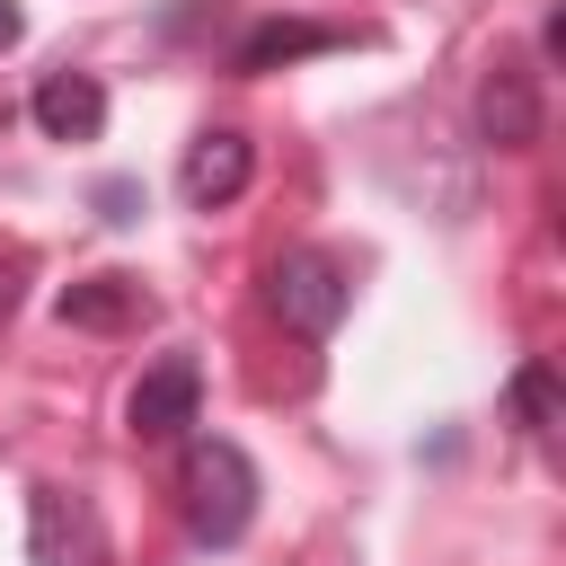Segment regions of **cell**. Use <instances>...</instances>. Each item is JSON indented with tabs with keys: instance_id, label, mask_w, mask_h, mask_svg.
Returning <instances> with one entry per match:
<instances>
[{
	"instance_id": "cell-1",
	"label": "cell",
	"mask_w": 566,
	"mask_h": 566,
	"mask_svg": "<svg viewBox=\"0 0 566 566\" xmlns=\"http://www.w3.org/2000/svg\"><path fill=\"white\" fill-rule=\"evenodd\" d=\"M177 513L203 548H239L248 522H256V460L230 433H195L186 460H177Z\"/></svg>"
},
{
	"instance_id": "cell-2",
	"label": "cell",
	"mask_w": 566,
	"mask_h": 566,
	"mask_svg": "<svg viewBox=\"0 0 566 566\" xmlns=\"http://www.w3.org/2000/svg\"><path fill=\"white\" fill-rule=\"evenodd\" d=\"M265 301L292 336H336V318L354 310V265L336 248H292V256H274Z\"/></svg>"
},
{
	"instance_id": "cell-3",
	"label": "cell",
	"mask_w": 566,
	"mask_h": 566,
	"mask_svg": "<svg viewBox=\"0 0 566 566\" xmlns=\"http://www.w3.org/2000/svg\"><path fill=\"white\" fill-rule=\"evenodd\" d=\"M27 557L35 566H115V539H106L97 495H80L62 478L27 486Z\"/></svg>"
},
{
	"instance_id": "cell-4",
	"label": "cell",
	"mask_w": 566,
	"mask_h": 566,
	"mask_svg": "<svg viewBox=\"0 0 566 566\" xmlns=\"http://www.w3.org/2000/svg\"><path fill=\"white\" fill-rule=\"evenodd\" d=\"M478 142L486 150H531L539 142V124H548V106H539V71L522 62V53H495L486 71H478Z\"/></svg>"
},
{
	"instance_id": "cell-5",
	"label": "cell",
	"mask_w": 566,
	"mask_h": 566,
	"mask_svg": "<svg viewBox=\"0 0 566 566\" xmlns=\"http://www.w3.org/2000/svg\"><path fill=\"white\" fill-rule=\"evenodd\" d=\"M195 416H203V363L195 354H159L124 398V433L133 442H177Z\"/></svg>"
},
{
	"instance_id": "cell-6",
	"label": "cell",
	"mask_w": 566,
	"mask_h": 566,
	"mask_svg": "<svg viewBox=\"0 0 566 566\" xmlns=\"http://www.w3.org/2000/svg\"><path fill=\"white\" fill-rule=\"evenodd\" d=\"M248 177H256V142H248L239 124H203V133L186 142V159H177V195H186L195 212L239 203V195H248Z\"/></svg>"
},
{
	"instance_id": "cell-7",
	"label": "cell",
	"mask_w": 566,
	"mask_h": 566,
	"mask_svg": "<svg viewBox=\"0 0 566 566\" xmlns=\"http://www.w3.org/2000/svg\"><path fill=\"white\" fill-rule=\"evenodd\" d=\"M354 27H327V18H256L239 44H230V80H265L283 62H310V53H345Z\"/></svg>"
},
{
	"instance_id": "cell-8",
	"label": "cell",
	"mask_w": 566,
	"mask_h": 566,
	"mask_svg": "<svg viewBox=\"0 0 566 566\" xmlns=\"http://www.w3.org/2000/svg\"><path fill=\"white\" fill-rule=\"evenodd\" d=\"M27 115H35L44 142H97L106 133V80L97 71H44L35 97H27Z\"/></svg>"
},
{
	"instance_id": "cell-9",
	"label": "cell",
	"mask_w": 566,
	"mask_h": 566,
	"mask_svg": "<svg viewBox=\"0 0 566 566\" xmlns=\"http://www.w3.org/2000/svg\"><path fill=\"white\" fill-rule=\"evenodd\" d=\"M53 318L62 327H88V336H124V327L150 318V292H142V274H80V283H62Z\"/></svg>"
},
{
	"instance_id": "cell-10",
	"label": "cell",
	"mask_w": 566,
	"mask_h": 566,
	"mask_svg": "<svg viewBox=\"0 0 566 566\" xmlns=\"http://www.w3.org/2000/svg\"><path fill=\"white\" fill-rule=\"evenodd\" d=\"M513 424H522L531 442H548V433H557V363H539V354H531V363L513 371Z\"/></svg>"
},
{
	"instance_id": "cell-11",
	"label": "cell",
	"mask_w": 566,
	"mask_h": 566,
	"mask_svg": "<svg viewBox=\"0 0 566 566\" xmlns=\"http://www.w3.org/2000/svg\"><path fill=\"white\" fill-rule=\"evenodd\" d=\"M97 212H106V221H142V186H133V177H106V186H97Z\"/></svg>"
},
{
	"instance_id": "cell-12",
	"label": "cell",
	"mask_w": 566,
	"mask_h": 566,
	"mask_svg": "<svg viewBox=\"0 0 566 566\" xmlns=\"http://www.w3.org/2000/svg\"><path fill=\"white\" fill-rule=\"evenodd\" d=\"M18 274H27V248H0V318L18 310Z\"/></svg>"
},
{
	"instance_id": "cell-13",
	"label": "cell",
	"mask_w": 566,
	"mask_h": 566,
	"mask_svg": "<svg viewBox=\"0 0 566 566\" xmlns=\"http://www.w3.org/2000/svg\"><path fill=\"white\" fill-rule=\"evenodd\" d=\"M539 62H566V9L539 18Z\"/></svg>"
},
{
	"instance_id": "cell-14",
	"label": "cell",
	"mask_w": 566,
	"mask_h": 566,
	"mask_svg": "<svg viewBox=\"0 0 566 566\" xmlns=\"http://www.w3.org/2000/svg\"><path fill=\"white\" fill-rule=\"evenodd\" d=\"M18 35H27V9H18V0H0V53H9Z\"/></svg>"
}]
</instances>
